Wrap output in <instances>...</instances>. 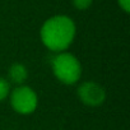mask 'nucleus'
<instances>
[{
	"label": "nucleus",
	"instance_id": "1",
	"mask_svg": "<svg viewBox=\"0 0 130 130\" xmlns=\"http://www.w3.org/2000/svg\"><path fill=\"white\" fill-rule=\"evenodd\" d=\"M42 43L54 52H64L74 41L75 23L67 15L48 18L40 31Z\"/></svg>",
	"mask_w": 130,
	"mask_h": 130
},
{
	"label": "nucleus",
	"instance_id": "2",
	"mask_svg": "<svg viewBox=\"0 0 130 130\" xmlns=\"http://www.w3.org/2000/svg\"><path fill=\"white\" fill-rule=\"evenodd\" d=\"M51 67L56 79L64 84H75L82 75V65L70 52H59L51 60Z\"/></svg>",
	"mask_w": 130,
	"mask_h": 130
},
{
	"label": "nucleus",
	"instance_id": "3",
	"mask_svg": "<svg viewBox=\"0 0 130 130\" xmlns=\"http://www.w3.org/2000/svg\"><path fill=\"white\" fill-rule=\"evenodd\" d=\"M10 105L15 112L21 115H29L37 108V93L28 86H19L10 93Z\"/></svg>",
	"mask_w": 130,
	"mask_h": 130
},
{
	"label": "nucleus",
	"instance_id": "4",
	"mask_svg": "<svg viewBox=\"0 0 130 130\" xmlns=\"http://www.w3.org/2000/svg\"><path fill=\"white\" fill-rule=\"evenodd\" d=\"M78 97L84 105L96 107L105 102L106 92L96 82H84L78 88Z\"/></svg>",
	"mask_w": 130,
	"mask_h": 130
},
{
	"label": "nucleus",
	"instance_id": "5",
	"mask_svg": "<svg viewBox=\"0 0 130 130\" xmlns=\"http://www.w3.org/2000/svg\"><path fill=\"white\" fill-rule=\"evenodd\" d=\"M28 77V72L24 65L22 64H13L9 69V79L15 84H23Z\"/></svg>",
	"mask_w": 130,
	"mask_h": 130
},
{
	"label": "nucleus",
	"instance_id": "6",
	"mask_svg": "<svg viewBox=\"0 0 130 130\" xmlns=\"http://www.w3.org/2000/svg\"><path fill=\"white\" fill-rule=\"evenodd\" d=\"M10 94V83L5 78H0V102Z\"/></svg>",
	"mask_w": 130,
	"mask_h": 130
},
{
	"label": "nucleus",
	"instance_id": "7",
	"mask_svg": "<svg viewBox=\"0 0 130 130\" xmlns=\"http://www.w3.org/2000/svg\"><path fill=\"white\" fill-rule=\"evenodd\" d=\"M73 4H74V7H75L77 9L84 10V9H87V8L91 7L92 0H73Z\"/></svg>",
	"mask_w": 130,
	"mask_h": 130
},
{
	"label": "nucleus",
	"instance_id": "8",
	"mask_svg": "<svg viewBox=\"0 0 130 130\" xmlns=\"http://www.w3.org/2000/svg\"><path fill=\"white\" fill-rule=\"evenodd\" d=\"M117 3L122 8L124 12L129 13V10H130V0H117Z\"/></svg>",
	"mask_w": 130,
	"mask_h": 130
}]
</instances>
